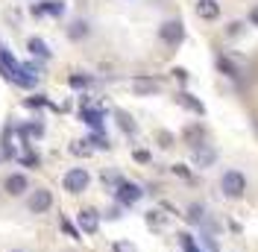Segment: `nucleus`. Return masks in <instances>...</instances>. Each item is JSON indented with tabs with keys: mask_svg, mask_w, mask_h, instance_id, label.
I'll return each instance as SVG.
<instances>
[{
	"mask_svg": "<svg viewBox=\"0 0 258 252\" xmlns=\"http://www.w3.org/2000/svg\"><path fill=\"white\" fill-rule=\"evenodd\" d=\"M185 220H188V223H203V220H206V208H203L200 203L188 205V211H185Z\"/></svg>",
	"mask_w": 258,
	"mask_h": 252,
	"instance_id": "aec40b11",
	"label": "nucleus"
},
{
	"mask_svg": "<svg viewBox=\"0 0 258 252\" xmlns=\"http://www.w3.org/2000/svg\"><path fill=\"white\" fill-rule=\"evenodd\" d=\"M62 232H68V235L74 237V240H80V232H77V229H74V226H71L68 220H62Z\"/></svg>",
	"mask_w": 258,
	"mask_h": 252,
	"instance_id": "7c9ffc66",
	"label": "nucleus"
},
{
	"mask_svg": "<svg viewBox=\"0 0 258 252\" xmlns=\"http://www.w3.org/2000/svg\"><path fill=\"white\" fill-rule=\"evenodd\" d=\"M114 117H117V126H120L126 135H135V129H138V126H135V120L129 117L126 111H114Z\"/></svg>",
	"mask_w": 258,
	"mask_h": 252,
	"instance_id": "6ab92c4d",
	"label": "nucleus"
},
{
	"mask_svg": "<svg viewBox=\"0 0 258 252\" xmlns=\"http://www.w3.org/2000/svg\"><path fill=\"white\" fill-rule=\"evenodd\" d=\"M185 141L191 144V150L200 147V144H206V129H203V126H188V129H185Z\"/></svg>",
	"mask_w": 258,
	"mask_h": 252,
	"instance_id": "dca6fc26",
	"label": "nucleus"
},
{
	"mask_svg": "<svg viewBox=\"0 0 258 252\" xmlns=\"http://www.w3.org/2000/svg\"><path fill=\"white\" fill-rule=\"evenodd\" d=\"M141 194H144V191L138 188L135 182H123V179H120L117 188H114V197H117V203L120 205H135L138 200H141Z\"/></svg>",
	"mask_w": 258,
	"mask_h": 252,
	"instance_id": "0eeeda50",
	"label": "nucleus"
},
{
	"mask_svg": "<svg viewBox=\"0 0 258 252\" xmlns=\"http://www.w3.org/2000/svg\"><path fill=\"white\" fill-rule=\"evenodd\" d=\"M15 252H18V249H15Z\"/></svg>",
	"mask_w": 258,
	"mask_h": 252,
	"instance_id": "e433bc0d",
	"label": "nucleus"
},
{
	"mask_svg": "<svg viewBox=\"0 0 258 252\" xmlns=\"http://www.w3.org/2000/svg\"><path fill=\"white\" fill-rule=\"evenodd\" d=\"M249 24H252V27H258V6H252V9H249Z\"/></svg>",
	"mask_w": 258,
	"mask_h": 252,
	"instance_id": "f704fd0d",
	"label": "nucleus"
},
{
	"mask_svg": "<svg viewBox=\"0 0 258 252\" xmlns=\"http://www.w3.org/2000/svg\"><path fill=\"white\" fill-rule=\"evenodd\" d=\"M27 50H30L32 56L50 59V47H47V41H41V38H30V41H27Z\"/></svg>",
	"mask_w": 258,
	"mask_h": 252,
	"instance_id": "a211bd4d",
	"label": "nucleus"
},
{
	"mask_svg": "<svg viewBox=\"0 0 258 252\" xmlns=\"http://www.w3.org/2000/svg\"><path fill=\"white\" fill-rule=\"evenodd\" d=\"M173 173H176V176H182V179H188V176H191V173H188V167H185V164H173Z\"/></svg>",
	"mask_w": 258,
	"mask_h": 252,
	"instance_id": "72a5a7b5",
	"label": "nucleus"
},
{
	"mask_svg": "<svg viewBox=\"0 0 258 252\" xmlns=\"http://www.w3.org/2000/svg\"><path fill=\"white\" fill-rule=\"evenodd\" d=\"M197 15L206 18V21H214V18L220 15V6H217L214 0H200V3H197Z\"/></svg>",
	"mask_w": 258,
	"mask_h": 252,
	"instance_id": "2eb2a0df",
	"label": "nucleus"
},
{
	"mask_svg": "<svg viewBox=\"0 0 258 252\" xmlns=\"http://www.w3.org/2000/svg\"><path fill=\"white\" fill-rule=\"evenodd\" d=\"M179 103H182V106H185V109H191V111H197V114H203V103H200V100H197V97L194 94H185V91H182V94H179Z\"/></svg>",
	"mask_w": 258,
	"mask_h": 252,
	"instance_id": "412c9836",
	"label": "nucleus"
},
{
	"mask_svg": "<svg viewBox=\"0 0 258 252\" xmlns=\"http://www.w3.org/2000/svg\"><path fill=\"white\" fill-rule=\"evenodd\" d=\"M80 117L85 120V123L91 126V129H97V132H103V109H82Z\"/></svg>",
	"mask_w": 258,
	"mask_h": 252,
	"instance_id": "ddd939ff",
	"label": "nucleus"
},
{
	"mask_svg": "<svg viewBox=\"0 0 258 252\" xmlns=\"http://www.w3.org/2000/svg\"><path fill=\"white\" fill-rule=\"evenodd\" d=\"M77 223H80V232L94 235L97 229H100V214H97L94 208H82L80 214H77Z\"/></svg>",
	"mask_w": 258,
	"mask_h": 252,
	"instance_id": "9d476101",
	"label": "nucleus"
},
{
	"mask_svg": "<svg viewBox=\"0 0 258 252\" xmlns=\"http://www.w3.org/2000/svg\"><path fill=\"white\" fill-rule=\"evenodd\" d=\"M159 38L164 44H170V47H179L182 41H185V24L179 21V18H170V21H164L159 27Z\"/></svg>",
	"mask_w": 258,
	"mask_h": 252,
	"instance_id": "f257e3e1",
	"label": "nucleus"
},
{
	"mask_svg": "<svg viewBox=\"0 0 258 252\" xmlns=\"http://www.w3.org/2000/svg\"><path fill=\"white\" fill-rule=\"evenodd\" d=\"M68 85H71V88H88V85H91V77H82V74H74V77L68 79Z\"/></svg>",
	"mask_w": 258,
	"mask_h": 252,
	"instance_id": "b1692460",
	"label": "nucleus"
},
{
	"mask_svg": "<svg viewBox=\"0 0 258 252\" xmlns=\"http://www.w3.org/2000/svg\"><path fill=\"white\" fill-rule=\"evenodd\" d=\"M173 77H176L179 82H185V79H188V74H185V71H182V68H176V71H173Z\"/></svg>",
	"mask_w": 258,
	"mask_h": 252,
	"instance_id": "c9c22d12",
	"label": "nucleus"
},
{
	"mask_svg": "<svg viewBox=\"0 0 258 252\" xmlns=\"http://www.w3.org/2000/svg\"><path fill=\"white\" fill-rule=\"evenodd\" d=\"M112 252H138L132 240H114L112 243Z\"/></svg>",
	"mask_w": 258,
	"mask_h": 252,
	"instance_id": "393cba45",
	"label": "nucleus"
},
{
	"mask_svg": "<svg viewBox=\"0 0 258 252\" xmlns=\"http://www.w3.org/2000/svg\"><path fill=\"white\" fill-rule=\"evenodd\" d=\"M241 30H243V24H241V21H232L226 32H229V35H241Z\"/></svg>",
	"mask_w": 258,
	"mask_h": 252,
	"instance_id": "2f4dec72",
	"label": "nucleus"
},
{
	"mask_svg": "<svg viewBox=\"0 0 258 252\" xmlns=\"http://www.w3.org/2000/svg\"><path fill=\"white\" fill-rule=\"evenodd\" d=\"M32 15L35 18H59V15H64V3L62 0H41V3H32Z\"/></svg>",
	"mask_w": 258,
	"mask_h": 252,
	"instance_id": "6e6552de",
	"label": "nucleus"
},
{
	"mask_svg": "<svg viewBox=\"0 0 258 252\" xmlns=\"http://www.w3.org/2000/svg\"><path fill=\"white\" fill-rule=\"evenodd\" d=\"M88 141H74V147H71V153H77V156H88L91 153V147H85Z\"/></svg>",
	"mask_w": 258,
	"mask_h": 252,
	"instance_id": "bb28decb",
	"label": "nucleus"
},
{
	"mask_svg": "<svg viewBox=\"0 0 258 252\" xmlns=\"http://www.w3.org/2000/svg\"><path fill=\"white\" fill-rule=\"evenodd\" d=\"M21 74V62H18V56L12 50H6V44L0 41V77L9 79V82H15V77Z\"/></svg>",
	"mask_w": 258,
	"mask_h": 252,
	"instance_id": "20e7f679",
	"label": "nucleus"
},
{
	"mask_svg": "<svg viewBox=\"0 0 258 252\" xmlns=\"http://www.w3.org/2000/svg\"><path fill=\"white\" fill-rule=\"evenodd\" d=\"M159 144L167 150V147H173V135L170 132H159Z\"/></svg>",
	"mask_w": 258,
	"mask_h": 252,
	"instance_id": "c756f323",
	"label": "nucleus"
},
{
	"mask_svg": "<svg viewBox=\"0 0 258 252\" xmlns=\"http://www.w3.org/2000/svg\"><path fill=\"white\" fill-rule=\"evenodd\" d=\"M179 243H182V249H185V252L197 249V243H194V237H191V235H179Z\"/></svg>",
	"mask_w": 258,
	"mask_h": 252,
	"instance_id": "cd10ccee",
	"label": "nucleus"
},
{
	"mask_svg": "<svg viewBox=\"0 0 258 252\" xmlns=\"http://www.w3.org/2000/svg\"><path fill=\"white\" fill-rule=\"evenodd\" d=\"M38 71H41V68H38V65H24L21 62V74H18L15 77V85L18 88H35V85H38Z\"/></svg>",
	"mask_w": 258,
	"mask_h": 252,
	"instance_id": "1a4fd4ad",
	"label": "nucleus"
},
{
	"mask_svg": "<svg viewBox=\"0 0 258 252\" xmlns=\"http://www.w3.org/2000/svg\"><path fill=\"white\" fill-rule=\"evenodd\" d=\"M132 91L135 94H159V82L156 79H150V77H138V79H132Z\"/></svg>",
	"mask_w": 258,
	"mask_h": 252,
	"instance_id": "f8f14e48",
	"label": "nucleus"
},
{
	"mask_svg": "<svg viewBox=\"0 0 258 252\" xmlns=\"http://www.w3.org/2000/svg\"><path fill=\"white\" fill-rule=\"evenodd\" d=\"M132 156H135V161H141V164H147V161H150V153H147V150H135Z\"/></svg>",
	"mask_w": 258,
	"mask_h": 252,
	"instance_id": "473e14b6",
	"label": "nucleus"
},
{
	"mask_svg": "<svg viewBox=\"0 0 258 252\" xmlns=\"http://www.w3.org/2000/svg\"><path fill=\"white\" fill-rule=\"evenodd\" d=\"M62 185H64V191H68V194H82V191L91 185V176H88V170H85V167H71V170L64 173Z\"/></svg>",
	"mask_w": 258,
	"mask_h": 252,
	"instance_id": "7ed1b4c3",
	"label": "nucleus"
},
{
	"mask_svg": "<svg viewBox=\"0 0 258 252\" xmlns=\"http://www.w3.org/2000/svg\"><path fill=\"white\" fill-rule=\"evenodd\" d=\"M191 161L197 164V167H214V161H217V150H214V144H200V147H194L191 150Z\"/></svg>",
	"mask_w": 258,
	"mask_h": 252,
	"instance_id": "39448f33",
	"label": "nucleus"
},
{
	"mask_svg": "<svg viewBox=\"0 0 258 252\" xmlns=\"http://www.w3.org/2000/svg\"><path fill=\"white\" fill-rule=\"evenodd\" d=\"M27 208H30L32 214H44V211H50V208H53V194H50L47 188L32 191L30 200H27Z\"/></svg>",
	"mask_w": 258,
	"mask_h": 252,
	"instance_id": "423d86ee",
	"label": "nucleus"
},
{
	"mask_svg": "<svg viewBox=\"0 0 258 252\" xmlns=\"http://www.w3.org/2000/svg\"><path fill=\"white\" fill-rule=\"evenodd\" d=\"M217 68L223 71L226 77H238V68H235V65H232V62H229L226 56H217Z\"/></svg>",
	"mask_w": 258,
	"mask_h": 252,
	"instance_id": "5701e85b",
	"label": "nucleus"
},
{
	"mask_svg": "<svg viewBox=\"0 0 258 252\" xmlns=\"http://www.w3.org/2000/svg\"><path fill=\"white\" fill-rule=\"evenodd\" d=\"M164 223H167V217H164L161 211H147V226H150V229H161Z\"/></svg>",
	"mask_w": 258,
	"mask_h": 252,
	"instance_id": "4be33fe9",
	"label": "nucleus"
},
{
	"mask_svg": "<svg viewBox=\"0 0 258 252\" xmlns=\"http://www.w3.org/2000/svg\"><path fill=\"white\" fill-rule=\"evenodd\" d=\"M21 161H24L27 167H35V164H38V156H35V153H30V150H27V153L21 156Z\"/></svg>",
	"mask_w": 258,
	"mask_h": 252,
	"instance_id": "c85d7f7f",
	"label": "nucleus"
},
{
	"mask_svg": "<svg viewBox=\"0 0 258 252\" xmlns=\"http://www.w3.org/2000/svg\"><path fill=\"white\" fill-rule=\"evenodd\" d=\"M3 188H6L9 197H21L24 191L30 188V179H27L24 173H9L6 179H3Z\"/></svg>",
	"mask_w": 258,
	"mask_h": 252,
	"instance_id": "9b49d317",
	"label": "nucleus"
},
{
	"mask_svg": "<svg viewBox=\"0 0 258 252\" xmlns=\"http://www.w3.org/2000/svg\"><path fill=\"white\" fill-rule=\"evenodd\" d=\"M220 191H223L229 200L243 197V191H246V179H243V173H238V170H226L223 179H220Z\"/></svg>",
	"mask_w": 258,
	"mask_h": 252,
	"instance_id": "f03ea898",
	"label": "nucleus"
},
{
	"mask_svg": "<svg viewBox=\"0 0 258 252\" xmlns=\"http://www.w3.org/2000/svg\"><path fill=\"white\" fill-rule=\"evenodd\" d=\"M88 35H91L88 21H74V24L68 27V38H71V41H82V38H88Z\"/></svg>",
	"mask_w": 258,
	"mask_h": 252,
	"instance_id": "4468645a",
	"label": "nucleus"
},
{
	"mask_svg": "<svg viewBox=\"0 0 258 252\" xmlns=\"http://www.w3.org/2000/svg\"><path fill=\"white\" fill-rule=\"evenodd\" d=\"M27 106H30V109H41V106H50V100L44 94H38V97H30V100H27Z\"/></svg>",
	"mask_w": 258,
	"mask_h": 252,
	"instance_id": "a878e982",
	"label": "nucleus"
},
{
	"mask_svg": "<svg viewBox=\"0 0 258 252\" xmlns=\"http://www.w3.org/2000/svg\"><path fill=\"white\" fill-rule=\"evenodd\" d=\"M18 135L27 141V138H41L44 135V126L41 123H21L18 126Z\"/></svg>",
	"mask_w": 258,
	"mask_h": 252,
	"instance_id": "f3484780",
	"label": "nucleus"
}]
</instances>
